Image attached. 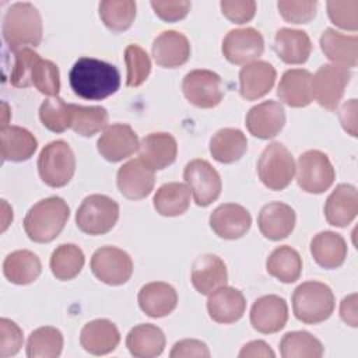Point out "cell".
<instances>
[{
    "label": "cell",
    "instance_id": "obj_1",
    "mask_svg": "<svg viewBox=\"0 0 358 358\" xmlns=\"http://www.w3.org/2000/svg\"><path fill=\"white\" fill-rule=\"evenodd\" d=\"M73 92L83 99L102 101L120 87V73L116 66L94 57H80L69 73Z\"/></svg>",
    "mask_w": 358,
    "mask_h": 358
},
{
    "label": "cell",
    "instance_id": "obj_2",
    "mask_svg": "<svg viewBox=\"0 0 358 358\" xmlns=\"http://www.w3.org/2000/svg\"><path fill=\"white\" fill-rule=\"evenodd\" d=\"M10 83L17 88L35 87L41 94L57 96L60 91V74L57 66L42 59L34 49L24 48L14 52V66Z\"/></svg>",
    "mask_w": 358,
    "mask_h": 358
},
{
    "label": "cell",
    "instance_id": "obj_3",
    "mask_svg": "<svg viewBox=\"0 0 358 358\" xmlns=\"http://www.w3.org/2000/svg\"><path fill=\"white\" fill-rule=\"evenodd\" d=\"M69 217L70 208L62 197H46L28 210L24 218V231L31 241L48 243L63 231Z\"/></svg>",
    "mask_w": 358,
    "mask_h": 358
},
{
    "label": "cell",
    "instance_id": "obj_4",
    "mask_svg": "<svg viewBox=\"0 0 358 358\" xmlns=\"http://www.w3.org/2000/svg\"><path fill=\"white\" fill-rule=\"evenodd\" d=\"M3 38L11 50L36 48L42 41V18L31 3H14L6 11L1 27Z\"/></svg>",
    "mask_w": 358,
    "mask_h": 358
},
{
    "label": "cell",
    "instance_id": "obj_5",
    "mask_svg": "<svg viewBox=\"0 0 358 358\" xmlns=\"http://www.w3.org/2000/svg\"><path fill=\"white\" fill-rule=\"evenodd\" d=\"M331 288L320 281L299 284L292 294V310L295 317L305 324H317L327 320L334 310Z\"/></svg>",
    "mask_w": 358,
    "mask_h": 358
},
{
    "label": "cell",
    "instance_id": "obj_6",
    "mask_svg": "<svg viewBox=\"0 0 358 358\" xmlns=\"http://www.w3.org/2000/svg\"><path fill=\"white\" fill-rule=\"evenodd\" d=\"M38 172L45 185L66 186L76 172V157L71 147L63 140L46 144L38 157Z\"/></svg>",
    "mask_w": 358,
    "mask_h": 358
},
{
    "label": "cell",
    "instance_id": "obj_7",
    "mask_svg": "<svg viewBox=\"0 0 358 358\" xmlns=\"http://www.w3.org/2000/svg\"><path fill=\"white\" fill-rule=\"evenodd\" d=\"M119 220V204L105 194L87 196L77 213L76 224L87 235H103L109 232Z\"/></svg>",
    "mask_w": 358,
    "mask_h": 358
},
{
    "label": "cell",
    "instance_id": "obj_8",
    "mask_svg": "<svg viewBox=\"0 0 358 358\" xmlns=\"http://www.w3.org/2000/svg\"><path fill=\"white\" fill-rule=\"evenodd\" d=\"M257 175L262 183L270 190H284L295 175L292 154L281 143L268 144L259 157Z\"/></svg>",
    "mask_w": 358,
    "mask_h": 358
},
{
    "label": "cell",
    "instance_id": "obj_9",
    "mask_svg": "<svg viewBox=\"0 0 358 358\" xmlns=\"http://www.w3.org/2000/svg\"><path fill=\"white\" fill-rule=\"evenodd\" d=\"M295 172L299 187L313 194H320L330 189L336 179V171L329 157L319 150H309L301 154Z\"/></svg>",
    "mask_w": 358,
    "mask_h": 358
},
{
    "label": "cell",
    "instance_id": "obj_10",
    "mask_svg": "<svg viewBox=\"0 0 358 358\" xmlns=\"http://www.w3.org/2000/svg\"><path fill=\"white\" fill-rule=\"evenodd\" d=\"M351 80V71L338 64H323L312 76V92L316 102L327 110H336L345 87Z\"/></svg>",
    "mask_w": 358,
    "mask_h": 358
},
{
    "label": "cell",
    "instance_id": "obj_11",
    "mask_svg": "<svg viewBox=\"0 0 358 358\" xmlns=\"http://www.w3.org/2000/svg\"><path fill=\"white\" fill-rule=\"evenodd\" d=\"M91 271L108 285H122L133 274V260L127 252L116 246H102L91 257Z\"/></svg>",
    "mask_w": 358,
    "mask_h": 358
},
{
    "label": "cell",
    "instance_id": "obj_12",
    "mask_svg": "<svg viewBox=\"0 0 358 358\" xmlns=\"http://www.w3.org/2000/svg\"><path fill=\"white\" fill-rule=\"evenodd\" d=\"M182 91L186 99L201 109L217 106L224 98L221 77L206 69L192 70L182 81Z\"/></svg>",
    "mask_w": 358,
    "mask_h": 358
},
{
    "label": "cell",
    "instance_id": "obj_13",
    "mask_svg": "<svg viewBox=\"0 0 358 358\" xmlns=\"http://www.w3.org/2000/svg\"><path fill=\"white\" fill-rule=\"evenodd\" d=\"M183 179L189 186L194 203L200 207H207L215 201L222 189L220 173L206 159H193L186 164Z\"/></svg>",
    "mask_w": 358,
    "mask_h": 358
},
{
    "label": "cell",
    "instance_id": "obj_14",
    "mask_svg": "<svg viewBox=\"0 0 358 358\" xmlns=\"http://www.w3.org/2000/svg\"><path fill=\"white\" fill-rule=\"evenodd\" d=\"M224 57L232 64H248L257 60L264 50V39L255 28L231 29L221 46Z\"/></svg>",
    "mask_w": 358,
    "mask_h": 358
},
{
    "label": "cell",
    "instance_id": "obj_15",
    "mask_svg": "<svg viewBox=\"0 0 358 358\" xmlns=\"http://www.w3.org/2000/svg\"><path fill=\"white\" fill-rule=\"evenodd\" d=\"M140 147L136 131L124 123H113L105 127L96 141V150L109 162H119L131 157Z\"/></svg>",
    "mask_w": 358,
    "mask_h": 358
},
{
    "label": "cell",
    "instance_id": "obj_16",
    "mask_svg": "<svg viewBox=\"0 0 358 358\" xmlns=\"http://www.w3.org/2000/svg\"><path fill=\"white\" fill-rule=\"evenodd\" d=\"M116 185L119 192L129 200L145 199L155 185L154 169L140 158L130 159L119 168Z\"/></svg>",
    "mask_w": 358,
    "mask_h": 358
},
{
    "label": "cell",
    "instance_id": "obj_17",
    "mask_svg": "<svg viewBox=\"0 0 358 358\" xmlns=\"http://www.w3.org/2000/svg\"><path fill=\"white\" fill-rule=\"evenodd\" d=\"M288 320V306L278 295H263L255 301L250 309V324L263 334L280 331Z\"/></svg>",
    "mask_w": 358,
    "mask_h": 358
},
{
    "label": "cell",
    "instance_id": "obj_18",
    "mask_svg": "<svg viewBox=\"0 0 358 358\" xmlns=\"http://www.w3.org/2000/svg\"><path fill=\"white\" fill-rule=\"evenodd\" d=\"M252 225L249 211L236 203H224L210 215V227L222 239H239Z\"/></svg>",
    "mask_w": 358,
    "mask_h": 358
},
{
    "label": "cell",
    "instance_id": "obj_19",
    "mask_svg": "<svg viewBox=\"0 0 358 358\" xmlns=\"http://www.w3.org/2000/svg\"><path fill=\"white\" fill-rule=\"evenodd\" d=\"M285 124V110L277 101H264L249 109L246 127L257 138L268 140L275 137Z\"/></svg>",
    "mask_w": 358,
    "mask_h": 358
},
{
    "label": "cell",
    "instance_id": "obj_20",
    "mask_svg": "<svg viewBox=\"0 0 358 358\" xmlns=\"http://www.w3.org/2000/svg\"><path fill=\"white\" fill-rule=\"evenodd\" d=\"M295 221L296 215L294 208L281 201L264 204L257 217V225L262 235L270 241H281L291 235Z\"/></svg>",
    "mask_w": 358,
    "mask_h": 358
},
{
    "label": "cell",
    "instance_id": "obj_21",
    "mask_svg": "<svg viewBox=\"0 0 358 358\" xmlns=\"http://www.w3.org/2000/svg\"><path fill=\"white\" fill-rule=\"evenodd\" d=\"M277 71L268 62L255 60L239 71V92L246 101H256L270 92L275 83Z\"/></svg>",
    "mask_w": 358,
    "mask_h": 358
},
{
    "label": "cell",
    "instance_id": "obj_22",
    "mask_svg": "<svg viewBox=\"0 0 358 358\" xmlns=\"http://www.w3.org/2000/svg\"><path fill=\"white\" fill-rule=\"evenodd\" d=\"M190 280L199 294L210 295L220 287L227 285V266L221 257L213 253L201 255L192 264Z\"/></svg>",
    "mask_w": 358,
    "mask_h": 358
},
{
    "label": "cell",
    "instance_id": "obj_23",
    "mask_svg": "<svg viewBox=\"0 0 358 358\" xmlns=\"http://www.w3.org/2000/svg\"><path fill=\"white\" fill-rule=\"evenodd\" d=\"M152 57L164 69L183 66L190 57L189 39L178 31H164L152 42Z\"/></svg>",
    "mask_w": 358,
    "mask_h": 358
},
{
    "label": "cell",
    "instance_id": "obj_24",
    "mask_svg": "<svg viewBox=\"0 0 358 358\" xmlns=\"http://www.w3.org/2000/svg\"><path fill=\"white\" fill-rule=\"evenodd\" d=\"M246 309L243 294L234 287H220L213 291L207 299V310L210 317L222 324L238 322Z\"/></svg>",
    "mask_w": 358,
    "mask_h": 358
},
{
    "label": "cell",
    "instance_id": "obj_25",
    "mask_svg": "<svg viewBox=\"0 0 358 358\" xmlns=\"http://www.w3.org/2000/svg\"><path fill=\"white\" fill-rule=\"evenodd\" d=\"M358 213L357 187L348 183H340L331 192L324 203L326 221L338 228H344L354 221Z\"/></svg>",
    "mask_w": 358,
    "mask_h": 358
},
{
    "label": "cell",
    "instance_id": "obj_26",
    "mask_svg": "<svg viewBox=\"0 0 358 358\" xmlns=\"http://www.w3.org/2000/svg\"><path fill=\"white\" fill-rule=\"evenodd\" d=\"M138 306L150 317H164L172 313L178 305L176 289L164 281H152L138 291Z\"/></svg>",
    "mask_w": 358,
    "mask_h": 358
},
{
    "label": "cell",
    "instance_id": "obj_27",
    "mask_svg": "<svg viewBox=\"0 0 358 358\" xmlns=\"http://www.w3.org/2000/svg\"><path fill=\"white\" fill-rule=\"evenodd\" d=\"M120 343V333L108 319H95L84 324L80 333L81 347L92 355L112 352Z\"/></svg>",
    "mask_w": 358,
    "mask_h": 358
},
{
    "label": "cell",
    "instance_id": "obj_28",
    "mask_svg": "<svg viewBox=\"0 0 358 358\" xmlns=\"http://www.w3.org/2000/svg\"><path fill=\"white\" fill-rule=\"evenodd\" d=\"M138 154L140 159H143L151 169L161 171L175 162L178 143L169 133H150L141 140Z\"/></svg>",
    "mask_w": 358,
    "mask_h": 358
},
{
    "label": "cell",
    "instance_id": "obj_29",
    "mask_svg": "<svg viewBox=\"0 0 358 358\" xmlns=\"http://www.w3.org/2000/svg\"><path fill=\"white\" fill-rule=\"evenodd\" d=\"M277 95L289 108H305L313 101L312 74L305 69L287 70L278 84Z\"/></svg>",
    "mask_w": 358,
    "mask_h": 358
},
{
    "label": "cell",
    "instance_id": "obj_30",
    "mask_svg": "<svg viewBox=\"0 0 358 358\" xmlns=\"http://www.w3.org/2000/svg\"><path fill=\"white\" fill-rule=\"evenodd\" d=\"M320 49L333 64L355 67L358 63L357 35H344L333 28H327L320 36Z\"/></svg>",
    "mask_w": 358,
    "mask_h": 358
},
{
    "label": "cell",
    "instance_id": "obj_31",
    "mask_svg": "<svg viewBox=\"0 0 358 358\" xmlns=\"http://www.w3.org/2000/svg\"><path fill=\"white\" fill-rule=\"evenodd\" d=\"M274 50L284 63L302 64L310 56L312 42L305 31L281 28L274 36Z\"/></svg>",
    "mask_w": 358,
    "mask_h": 358
},
{
    "label": "cell",
    "instance_id": "obj_32",
    "mask_svg": "<svg viewBox=\"0 0 358 358\" xmlns=\"http://www.w3.org/2000/svg\"><path fill=\"white\" fill-rule=\"evenodd\" d=\"M38 148L35 136L20 126H6L0 131V150L3 161L22 162L29 159Z\"/></svg>",
    "mask_w": 358,
    "mask_h": 358
},
{
    "label": "cell",
    "instance_id": "obj_33",
    "mask_svg": "<svg viewBox=\"0 0 358 358\" xmlns=\"http://www.w3.org/2000/svg\"><path fill=\"white\" fill-rule=\"evenodd\" d=\"M126 347L136 358H154L165 348V334L155 324L141 323L127 333Z\"/></svg>",
    "mask_w": 358,
    "mask_h": 358
},
{
    "label": "cell",
    "instance_id": "obj_34",
    "mask_svg": "<svg viewBox=\"0 0 358 358\" xmlns=\"http://www.w3.org/2000/svg\"><path fill=\"white\" fill-rule=\"evenodd\" d=\"M310 253L320 267L333 270L344 263L347 257V243L340 234L323 231L312 238Z\"/></svg>",
    "mask_w": 358,
    "mask_h": 358
},
{
    "label": "cell",
    "instance_id": "obj_35",
    "mask_svg": "<svg viewBox=\"0 0 358 358\" xmlns=\"http://www.w3.org/2000/svg\"><path fill=\"white\" fill-rule=\"evenodd\" d=\"M42 271L39 257L31 250L11 252L3 262V273L6 278L17 285L34 282Z\"/></svg>",
    "mask_w": 358,
    "mask_h": 358
},
{
    "label": "cell",
    "instance_id": "obj_36",
    "mask_svg": "<svg viewBox=\"0 0 358 358\" xmlns=\"http://www.w3.org/2000/svg\"><path fill=\"white\" fill-rule=\"evenodd\" d=\"M248 150L246 136L239 129H220L210 140V154L221 164L239 161Z\"/></svg>",
    "mask_w": 358,
    "mask_h": 358
},
{
    "label": "cell",
    "instance_id": "obj_37",
    "mask_svg": "<svg viewBox=\"0 0 358 358\" xmlns=\"http://www.w3.org/2000/svg\"><path fill=\"white\" fill-rule=\"evenodd\" d=\"M190 193L192 192L186 183H165L154 194V208L164 217L182 215L190 206Z\"/></svg>",
    "mask_w": 358,
    "mask_h": 358
},
{
    "label": "cell",
    "instance_id": "obj_38",
    "mask_svg": "<svg viewBox=\"0 0 358 358\" xmlns=\"http://www.w3.org/2000/svg\"><path fill=\"white\" fill-rule=\"evenodd\" d=\"M267 273L281 282H295L302 273V259L299 253L288 245L275 248L266 260Z\"/></svg>",
    "mask_w": 358,
    "mask_h": 358
},
{
    "label": "cell",
    "instance_id": "obj_39",
    "mask_svg": "<svg viewBox=\"0 0 358 358\" xmlns=\"http://www.w3.org/2000/svg\"><path fill=\"white\" fill-rule=\"evenodd\" d=\"M83 250L74 243L59 245L50 256L52 274L60 281H69L77 277L84 266Z\"/></svg>",
    "mask_w": 358,
    "mask_h": 358
},
{
    "label": "cell",
    "instance_id": "obj_40",
    "mask_svg": "<svg viewBox=\"0 0 358 358\" xmlns=\"http://www.w3.org/2000/svg\"><path fill=\"white\" fill-rule=\"evenodd\" d=\"M63 348V336L59 329L43 326L34 330L27 341V357L56 358Z\"/></svg>",
    "mask_w": 358,
    "mask_h": 358
},
{
    "label": "cell",
    "instance_id": "obj_41",
    "mask_svg": "<svg viewBox=\"0 0 358 358\" xmlns=\"http://www.w3.org/2000/svg\"><path fill=\"white\" fill-rule=\"evenodd\" d=\"M280 352L282 358H320L324 348L308 331H289L280 341Z\"/></svg>",
    "mask_w": 358,
    "mask_h": 358
},
{
    "label": "cell",
    "instance_id": "obj_42",
    "mask_svg": "<svg viewBox=\"0 0 358 358\" xmlns=\"http://www.w3.org/2000/svg\"><path fill=\"white\" fill-rule=\"evenodd\" d=\"M99 17L110 31L123 32L131 27L136 18V1L103 0L99 3Z\"/></svg>",
    "mask_w": 358,
    "mask_h": 358
},
{
    "label": "cell",
    "instance_id": "obj_43",
    "mask_svg": "<svg viewBox=\"0 0 358 358\" xmlns=\"http://www.w3.org/2000/svg\"><path fill=\"white\" fill-rule=\"evenodd\" d=\"M39 119L48 130L63 133L71 129L73 103H66L59 96L45 99L39 108Z\"/></svg>",
    "mask_w": 358,
    "mask_h": 358
},
{
    "label": "cell",
    "instance_id": "obj_44",
    "mask_svg": "<svg viewBox=\"0 0 358 358\" xmlns=\"http://www.w3.org/2000/svg\"><path fill=\"white\" fill-rule=\"evenodd\" d=\"M108 112L103 106H83L73 103L71 129L83 137H92L108 124Z\"/></svg>",
    "mask_w": 358,
    "mask_h": 358
},
{
    "label": "cell",
    "instance_id": "obj_45",
    "mask_svg": "<svg viewBox=\"0 0 358 358\" xmlns=\"http://www.w3.org/2000/svg\"><path fill=\"white\" fill-rule=\"evenodd\" d=\"M124 63L127 69V87H138L148 78L151 73V60L147 52L138 45H129L124 49Z\"/></svg>",
    "mask_w": 358,
    "mask_h": 358
},
{
    "label": "cell",
    "instance_id": "obj_46",
    "mask_svg": "<svg viewBox=\"0 0 358 358\" xmlns=\"http://www.w3.org/2000/svg\"><path fill=\"white\" fill-rule=\"evenodd\" d=\"M327 14L330 21L341 29L357 31L358 29V1L347 0L327 1Z\"/></svg>",
    "mask_w": 358,
    "mask_h": 358
},
{
    "label": "cell",
    "instance_id": "obj_47",
    "mask_svg": "<svg viewBox=\"0 0 358 358\" xmlns=\"http://www.w3.org/2000/svg\"><path fill=\"white\" fill-rule=\"evenodd\" d=\"M281 17L291 24H308L316 15V0H281L277 3Z\"/></svg>",
    "mask_w": 358,
    "mask_h": 358
},
{
    "label": "cell",
    "instance_id": "obj_48",
    "mask_svg": "<svg viewBox=\"0 0 358 358\" xmlns=\"http://www.w3.org/2000/svg\"><path fill=\"white\" fill-rule=\"evenodd\" d=\"M24 343L22 330L20 326L6 317L0 319V357L7 358L15 355Z\"/></svg>",
    "mask_w": 358,
    "mask_h": 358
},
{
    "label": "cell",
    "instance_id": "obj_49",
    "mask_svg": "<svg viewBox=\"0 0 358 358\" xmlns=\"http://www.w3.org/2000/svg\"><path fill=\"white\" fill-rule=\"evenodd\" d=\"M220 7L222 14L234 24L249 22L256 14V1L253 0H222Z\"/></svg>",
    "mask_w": 358,
    "mask_h": 358
},
{
    "label": "cell",
    "instance_id": "obj_50",
    "mask_svg": "<svg viewBox=\"0 0 358 358\" xmlns=\"http://www.w3.org/2000/svg\"><path fill=\"white\" fill-rule=\"evenodd\" d=\"M154 13L165 22H175L183 20L192 7L190 1L176 0V1H151Z\"/></svg>",
    "mask_w": 358,
    "mask_h": 358
},
{
    "label": "cell",
    "instance_id": "obj_51",
    "mask_svg": "<svg viewBox=\"0 0 358 358\" xmlns=\"http://www.w3.org/2000/svg\"><path fill=\"white\" fill-rule=\"evenodd\" d=\"M169 357L171 358H179V357H206V358H208L210 351L203 341L186 338V340L178 341L173 345Z\"/></svg>",
    "mask_w": 358,
    "mask_h": 358
},
{
    "label": "cell",
    "instance_id": "obj_52",
    "mask_svg": "<svg viewBox=\"0 0 358 358\" xmlns=\"http://www.w3.org/2000/svg\"><path fill=\"white\" fill-rule=\"evenodd\" d=\"M338 119L343 129L352 137H357V99H350L340 106Z\"/></svg>",
    "mask_w": 358,
    "mask_h": 358
},
{
    "label": "cell",
    "instance_id": "obj_53",
    "mask_svg": "<svg viewBox=\"0 0 358 358\" xmlns=\"http://www.w3.org/2000/svg\"><path fill=\"white\" fill-rule=\"evenodd\" d=\"M340 316L351 327H357L358 326V319H357V294H351V295L345 296L341 301Z\"/></svg>",
    "mask_w": 358,
    "mask_h": 358
},
{
    "label": "cell",
    "instance_id": "obj_54",
    "mask_svg": "<svg viewBox=\"0 0 358 358\" xmlns=\"http://www.w3.org/2000/svg\"><path fill=\"white\" fill-rule=\"evenodd\" d=\"M239 357L241 358H245V357H270V358H273V357H275V354L267 343H264L262 340H255L242 347V350L239 351Z\"/></svg>",
    "mask_w": 358,
    "mask_h": 358
}]
</instances>
